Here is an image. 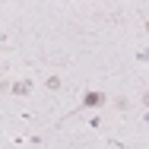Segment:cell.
Segmentation results:
<instances>
[{"instance_id":"obj_1","label":"cell","mask_w":149,"mask_h":149,"mask_svg":"<svg viewBox=\"0 0 149 149\" xmlns=\"http://www.w3.org/2000/svg\"><path fill=\"white\" fill-rule=\"evenodd\" d=\"M35 89V83H32L29 76H26V79H13V83H10V95H13V98H26V95H29V92Z\"/></svg>"},{"instance_id":"obj_2","label":"cell","mask_w":149,"mask_h":149,"mask_svg":"<svg viewBox=\"0 0 149 149\" xmlns=\"http://www.w3.org/2000/svg\"><path fill=\"white\" fill-rule=\"evenodd\" d=\"M105 105H108L105 92H86L83 95V108H105Z\"/></svg>"},{"instance_id":"obj_3","label":"cell","mask_w":149,"mask_h":149,"mask_svg":"<svg viewBox=\"0 0 149 149\" xmlns=\"http://www.w3.org/2000/svg\"><path fill=\"white\" fill-rule=\"evenodd\" d=\"M41 86H45L48 92H60V89H63V76H60V73H51V76L41 79Z\"/></svg>"},{"instance_id":"obj_4","label":"cell","mask_w":149,"mask_h":149,"mask_svg":"<svg viewBox=\"0 0 149 149\" xmlns=\"http://www.w3.org/2000/svg\"><path fill=\"white\" fill-rule=\"evenodd\" d=\"M108 102H114V108H118V111H130V98H127V95H118V98H108Z\"/></svg>"}]
</instances>
